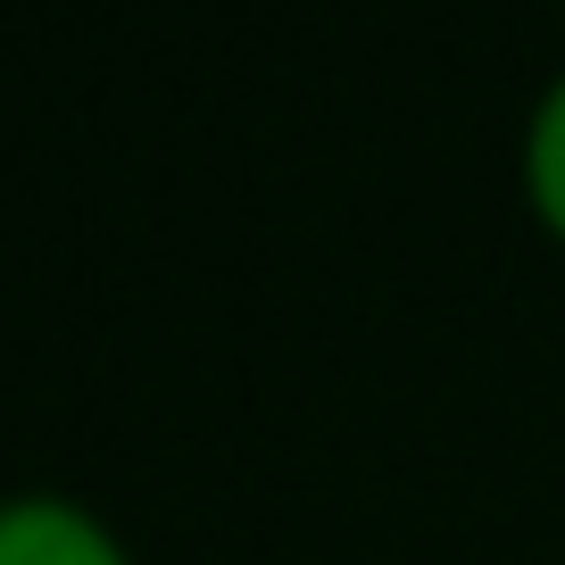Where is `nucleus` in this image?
Here are the masks:
<instances>
[{
    "label": "nucleus",
    "instance_id": "f257e3e1",
    "mask_svg": "<svg viewBox=\"0 0 565 565\" xmlns=\"http://www.w3.org/2000/svg\"><path fill=\"white\" fill-rule=\"evenodd\" d=\"M0 565H125V548L75 499L25 491V499H0Z\"/></svg>",
    "mask_w": 565,
    "mask_h": 565
},
{
    "label": "nucleus",
    "instance_id": "f03ea898",
    "mask_svg": "<svg viewBox=\"0 0 565 565\" xmlns=\"http://www.w3.org/2000/svg\"><path fill=\"white\" fill-rule=\"evenodd\" d=\"M524 175H532V200L548 209V225L565 233V75L541 92V108H532V134H524Z\"/></svg>",
    "mask_w": 565,
    "mask_h": 565
}]
</instances>
